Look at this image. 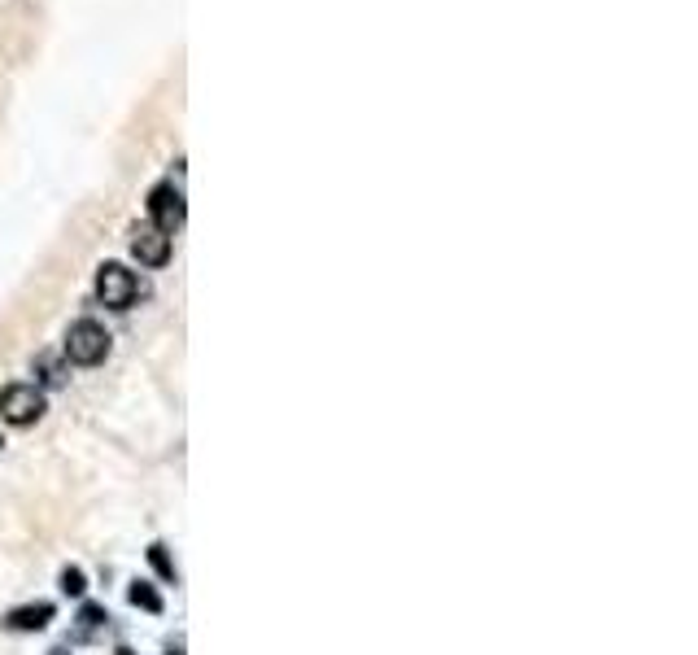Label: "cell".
<instances>
[{"label": "cell", "instance_id": "obj_1", "mask_svg": "<svg viewBox=\"0 0 698 655\" xmlns=\"http://www.w3.org/2000/svg\"><path fill=\"white\" fill-rule=\"evenodd\" d=\"M105 354H110V332L96 324V319H79V324H70V332H66V359L70 363L96 367V363H105Z\"/></svg>", "mask_w": 698, "mask_h": 655}, {"label": "cell", "instance_id": "obj_2", "mask_svg": "<svg viewBox=\"0 0 698 655\" xmlns=\"http://www.w3.org/2000/svg\"><path fill=\"white\" fill-rule=\"evenodd\" d=\"M136 293H140L136 271H127L123 262H101V271H96V297H101V306L127 311L136 302Z\"/></svg>", "mask_w": 698, "mask_h": 655}, {"label": "cell", "instance_id": "obj_3", "mask_svg": "<svg viewBox=\"0 0 698 655\" xmlns=\"http://www.w3.org/2000/svg\"><path fill=\"white\" fill-rule=\"evenodd\" d=\"M0 415H5V424L14 428H27L44 415V393L35 385H9L0 389Z\"/></svg>", "mask_w": 698, "mask_h": 655}, {"label": "cell", "instance_id": "obj_4", "mask_svg": "<svg viewBox=\"0 0 698 655\" xmlns=\"http://www.w3.org/2000/svg\"><path fill=\"white\" fill-rule=\"evenodd\" d=\"M184 214H188V210H184V193H179L171 180L158 184V188L149 193V223H153V228H162L166 236L184 228Z\"/></svg>", "mask_w": 698, "mask_h": 655}, {"label": "cell", "instance_id": "obj_5", "mask_svg": "<svg viewBox=\"0 0 698 655\" xmlns=\"http://www.w3.org/2000/svg\"><path fill=\"white\" fill-rule=\"evenodd\" d=\"M131 254H136L144 267H166V258H171V236L162 228H153V223H144L131 236Z\"/></svg>", "mask_w": 698, "mask_h": 655}, {"label": "cell", "instance_id": "obj_6", "mask_svg": "<svg viewBox=\"0 0 698 655\" xmlns=\"http://www.w3.org/2000/svg\"><path fill=\"white\" fill-rule=\"evenodd\" d=\"M53 612H57L53 603H27V607H14V612L5 616V625L18 629V634H35V629H44L53 621Z\"/></svg>", "mask_w": 698, "mask_h": 655}, {"label": "cell", "instance_id": "obj_7", "mask_svg": "<svg viewBox=\"0 0 698 655\" xmlns=\"http://www.w3.org/2000/svg\"><path fill=\"white\" fill-rule=\"evenodd\" d=\"M149 564H153V573H158L166 586H175V581H179V568H175L171 551H166V542H153L149 546Z\"/></svg>", "mask_w": 698, "mask_h": 655}, {"label": "cell", "instance_id": "obj_8", "mask_svg": "<svg viewBox=\"0 0 698 655\" xmlns=\"http://www.w3.org/2000/svg\"><path fill=\"white\" fill-rule=\"evenodd\" d=\"M127 599L136 603V607H144V612H153L158 616L162 612V594L153 590V581H131V590H127Z\"/></svg>", "mask_w": 698, "mask_h": 655}, {"label": "cell", "instance_id": "obj_9", "mask_svg": "<svg viewBox=\"0 0 698 655\" xmlns=\"http://www.w3.org/2000/svg\"><path fill=\"white\" fill-rule=\"evenodd\" d=\"M57 586H62V594H70V599H83L88 594V577H83V568H62V577H57Z\"/></svg>", "mask_w": 698, "mask_h": 655}, {"label": "cell", "instance_id": "obj_10", "mask_svg": "<svg viewBox=\"0 0 698 655\" xmlns=\"http://www.w3.org/2000/svg\"><path fill=\"white\" fill-rule=\"evenodd\" d=\"M35 367H40V380H44V385H48V389H57V385H66V367H62V363H57V359H48V354H40V363H35Z\"/></svg>", "mask_w": 698, "mask_h": 655}, {"label": "cell", "instance_id": "obj_11", "mask_svg": "<svg viewBox=\"0 0 698 655\" xmlns=\"http://www.w3.org/2000/svg\"><path fill=\"white\" fill-rule=\"evenodd\" d=\"M110 616H105V607L101 603H83V612H79V625L83 629H101Z\"/></svg>", "mask_w": 698, "mask_h": 655}, {"label": "cell", "instance_id": "obj_12", "mask_svg": "<svg viewBox=\"0 0 698 655\" xmlns=\"http://www.w3.org/2000/svg\"><path fill=\"white\" fill-rule=\"evenodd\" d=\"M48 655H66V651H62V647H57V651H48Z\"/></svg>", "mask_w": 698, "mask_h": 655}, {"label": "cell", "instance_id": "obj_13", "mask_svg": "<svg viewBox=\"0 0 698 655\" xmlns=\"http://www.w3.org/2000/svg\"><path fill=\"white\" fill-rule=\"evenodd\" d=\"M118 655H131V651H127V647H123V651H118Z\"/></svg>", "mask_w": 698, "mask_h": 655}, {"label": "cell", "instance_id": "obj_14", "mask_svg": "<svg viewBox=\"0 0 698 655\" xmlns=\"http://www.w3.org/2000/svg\"><path fill=\"white\" fill-rule=\"evenodd\" d=\"M171 655H184V651H171Z\"/></svg>", "mask_w": 698, "mask_h": 655}]
</instances>
